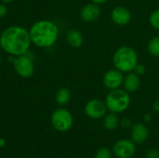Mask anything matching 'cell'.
I'll list each match as a JSON object with an SVG mask.
<instances>
[{
  "instance_id": "cell-23",
  "label": "cell",
  "mask_w": 159,
  "mask_h": 158,
  "mask_svg": "<svg viewBox=\"0 0 159 158\" xmlns=\"http://www.w3.org/2000/svg\"><path fill=\"white\" fill-rule=\"evenodd\" d=\"M7 13V7L5 3H0V19L4 18Z\"/></svg>"
},
{
  "instance_id": "cell-14",
  "label": "cell",
  "mask_w": 159,
  "mask_h": 158,
  "mask_svg": "<svg viewBox=\"0 0 159 158\" xmlns=\"http://www.w3.org/2000/svg\"><path fill=\"white\" fill-rule=\"evenodd\" d=\"M66 41L68 45L74 48H79L84 43V38L82 34L76 29H70L66 34Z\"/></svg>"
},
{
  "instance_id": "cell-20",
  "label": "cell",
  "mask_w": 159,
  "mask_h": 158,
  "mask_svg": "<svg viewBox=\"0 0 159 158\" xmlns=\"http://www.w3.org/2000/svg\"><path fill=\"white\" fill-rule=\"evenodd\" d=\"M133 72L136 74H138L139 76H142V75H144V74H145V72H146V67L143 65V64H142V63H137V65L135 66V68H134V70H133Z\"/></svg>"
},
{
  "instance_id": "cell-28",
  "label": "cell",
  "mask_w": 159,
  "mask_h": 158,
  "mask_svg": "<svg viewBox=\"0 0 159 158\" xmlns=\"http://www.w3.org/2000/svg\"><path fill=\"white\" fill-rule=\"evenodd\" d=\"M149 116H150L149 115H145V121H149V120H150V117H149Z\"/></svg>"
},
{
  "instance_id": "cell-11",
  "label": "cell",
  "mask_w": 159,
  "mask_h": 158,
  "mask_svg": "<svg viewBox=\"0 0 159 158\" xmlns=\"http://www.w3.org/2000/svg\"><path fill=\"white\" fill-rule=\"evenodd\" d=\"M101 13L102 11L100 6L91 2L82 7L80 11V17L86 22H93L100 18Z\"/></svg>"
},
{
  "instance_id": "cell-5",
  "label": "cell",
  "mask_w": 159,
  "mask_h": 158,
  "mask_svg": "<svg viewBox=\"0 0 159 158\" xmlns=\"http://www.w3.org/2000/svg\"><path fill=\"white\" fill-rule=\"evenodd\" d=\"M51 125L60 132H66L70 130L74 124V117L70 111L64 108L55 110L51 115Z\"/></svg>"
},
{
  "instance_id": "cell-12",
  "label": "cell",
  "mask_w": 159,
  "mask_h": 158,
  "mask_svg": "<svg viewBox=\"0 0 159 158\" xmlns=\"http://www.w3.org/2000/svg\"><path fill=\"white\" fill-rule=\"evenodd\" d=\"M130 136L134 143L142 144L147 141L149 137V129L143 123H135L131 126Z\"/></svg>"
},
{
  "instance_id": "cell-30",
  "label": "cell",
  "mask_w": 159,
  "mask_h": 158,
  "mask_svg": "<svg viewBox=\"0 0 159 158\" xmlns=\"http://www.w3.org/2000/svg\"><path fill=\"white\" fill-rule=\"evenodd\" d=\"M130 158H137V157H134V156H132V157H130Z\"/></svg>"
},
{
  "instance_id": "cell-19",
  "label": "cell",
  "mask_w": 159,
  "mask_h": 158,
  "mask_svg": "<svg viewBox=\"0 0 159 158\" xmlns=\"http://www.w3.org/2000/svg\"><path fill=\"white\" fill-rule=\"evenodd\" d=\"M113 151L107 147H101L96 151L95 158H112Z\"/></svg>"
},
{
  "instance_id": "cell-26",
  "label": "cell",
  "mask_w": 159,
  "mask_h": 158,
  "mask_svg": "<svg viewBox=\"0 0 159 158\" xmlns=\"http://www.w3.org/2000/svg\"><path fill=\"white\" fill-rule=\"evenodd\" d=\"M6 145V141L2 138H0V147H4Z\"/></svg>"
},
{
  "instance_id": "cell-4",
  "label": "cell",
  "mask_w": 159,
  "mask_h": 158,
  "mask_svg": "<svg viewBox=\"0 0 159 158\" xmlns=\"http://www.w3.org/2000/svg\"><path fill=\"white\" fill-rule=\"evenodd\" d=\"M104 102L108 111L115 114H120L125 112L129 107L130 96L125 89L116 88L108 92Z\"/></svg>"
},
{
  "instance_id": "cell-7",
  "label": "cell",
  "mask_w": 159,
  "mask_h": 158,
  "mask_svg": "<svg viewBox=\"0 0 159 158\" xmlns=\"http://www.w3.org/2000/svg\"><path fill=\"white\" fill-rule=\"evenodd\" d=\"M113 155L117 158H130L136 153V143L132 140L121 139L113 146Z\"/></svg>"
},
{
  "instance_id": "cell-29",
  "label": "cell",
  "mask_w": 159,
  "mask_h": 158,
  "mask_svg": "<svg viewBox=\"0 0 159 158\" xmlns=\"http://www.w3.org/2000/svg\"><path fill=\"white\" fill-rule=\"evenodd\" d=\"M0 64H1V55H0Z\"/></svg>"
},
{
  "instance_id": "cell-3",
  "label": "cell",
  "mask_w": 159,
  "mask_h": 158,
  "mask_svg": "<svg viewBox=\"0 0 159 158\" xmlns=\"http://www.w3.org/2000/svg\"><path fill=\"white\" fill-rule=\"evenodd\" d=\"M139 61L136 50L129 46H122L118 47L113 57L115 67L122 73L132 72Z\"/></svg>"
},
{
  "instance_id": "cell-22",
  "label": "cell",
  "mask_w": 159,
  "mask_h": 158,
  "mask_svg": "<svg viewBox=\"0 0 159 158\" xmlns=\"http://www.w3.org/2000/svg\"><path fill=\"white\" fill-rule=\"evenodd\" d=\"M119 125H120L122 128H124V129H129V128H131V126H132L130 119H129V118H126V117H125V118H122V119L120 120Z\"/></svg>"
},
{
  "instance_id": "cell-18",
  "label": "cell",
  "mask_w": 159,
  "mask_h": 158,
  "mask_svg": "<svg viewBox=\"0 0 159 158\" xmlns=\"http://www.w3.org/2000/svg\"><path fill=\"white\" fill-rule=\"evenodd\" d=\"M149 23L156 30H159V8L154 10L149 16Z\"/></svg>"
},
{
  "instance_id": "cell-13",
  "label": "cell",
  "mask_w": 159,
  "mask_h": 158,
  "mask_svg": "<svg viewBox=\"0 0 159 158\" xmlns=\"http://www.w3.org/2000/svg\"><path fill=\"white\" fill-rule=\"evenodd\" d=\"M140 86H141L140 76L132 72L127 73V74L124 76V81H123L124 89L129 93H133L140 88Z\"/></svg>"
},
{
  "instance_id": "cell-1",
  "label": "cell",
  "mask_w": 159,
  "mask_h": 158,
  "mask_svg": "<svg viewBox=\"0 0 159 158\" xmlns=\"http://www.w3.org/2000/svg\"><path fill=\"white\" fill-rule=\"evenodd\" d=\"M31 44L29 31L21 26H9L0 34V47L15 57L26 54Z\"/></svg>"
},
{
  "instance_id": "cell-6",
  "label": "cell",
  "mask_w": 159,
  "mask_h": 158,
  "mask_svg": "<svg viewBox=\"0 0 159 158\" xmlns=\"http://www.w3.org/2000/svg\"><path fill=\"white\" fill-rule=\"evenodd\" d=\"M13 67L15 72L22 78H29L34 73V62L26 54L17 56L13 61Z\"/></svg>"
},
{
  "instance_id": "cell-15",
  "label": "cell",
  "mask_w": 159,
  "mask_h": 158,
  "mask_svg": "<svg viewBox=\"0 0 159 158\" xmlns=\"http://www.w3.org/2000/svg\"><path fill=\"white\" fill-rule=\"evenodd\" d=\"M119 118L117 116V114L115 113H109L106 114L103 117V127L105 129L109 130V131H113L115 129H117V127L119 126Z\"/></svg>"
},
{
  "instance_id": "cell-2",
  "label": "cell",
  "mask_w": 159,
  "mask_h": 158,
  "mask_svg": "<svg viewBox=\"0 0 159 158\" xmlns=\"http://www.w3.org/2000/svg\"><path fill=\"white\" fill-rule=\"evenodd\" d=\"M31 41L38 47L53 46L59 37L58 26L51 20H41L34 22L29 30Z\"/></svg>"
},
{
  "instance_id": "cell-25",
  "label": "cell",
  "mask_w": 159,
  "mask_h": 158,
  "mask_svg": "<svg viewBox=\"0 0 159 158\" xmlns=\"http://www.w3.org/2000/svg\"><path fill=\"white\" fill-rule=\"evenodd\" d=\"M153 107H154V110H155L156 112H159V100H157V101L154 103Z\"/></svg>"
},
{
  "instance_id": "cell-21",
  "label": "cell",
  "mask_w": 159,
  "mask_h": 158,
  "mask_svg": "<svg viewBox=\"0 0 159 158\" xmlns=\"http://www.w3.org/2000/svg\"><path fill=\"white\" fill-rule=\"evenodd\" d=\"M146 158H159V150L151 148L146 152Z\"/></svg>"
},
{
  "instance_id": "cell-8",
  "label": "cell",
  "mask_w": 159,
  "mask_h": 158,
  "mask_svg": "<svg viewBox=\"0 0 159 158\" xmlns=\"http://www.w3.org/2000/svg\"><path fill=\"white\" fill-rule=\"evenodd\" d=\"M107 107L104 102L100 99H92L85 105V114L90 119L98 120L106 115Z\"/></svg>"
},
{
  "instance_id": "cell-24",
  "label": "cell",
  "mask_w": 159,
  "mask_h": 158,
  "mask_svg": "<svg viewBox=\"0 0 159 158\" xmlns=\"http://www.w3.org/2000/svg\"><path fill=\"white\" fill-rule=\"evenodd\" d=\"M92 3H95V4H97V5H102V4H104V3H106L107 2V0H90Z\"/></svg>"
},
{
  "instance_id": "cell-9",
  "label": "cell",
  "mask_w": 159,
  "mask_h": 158,
  "mask_svg": "<svg viewBox=\"0 0 159 158\" xmlns=\"http://www.w3.org/2000/svg\"><path fill=\"white\" fill-rule=\"evenodd\" d=\"M123 81H124L123 73L117 70L116 68L108 70L103 74V77H102L103 86L109 90L120 88V87L123 85Z\"/></svg>"
},
{
  "instance_id": "cell-10",
  "label": "cell",
  "mask_w": 159,
  "mask_h": 158,
  "mask_svg": "<svg viewBox=\"0 0 159 158\" xmlns=\"http://www.w3.org/2000/svg\"><path fill=\"white\" fill-rule=\"evenodd\" d=\"M111 20L115 24L118 26H125L130 22L131 13L125 7H116L111 11Z\"/></svg>"
},
{
  "instance_id": "cell-27",
  "label": "cell",
  "mask_w": 159,
  "mask_h": 158,
  "mask_svg": "<svg viewBox=\"0 0 159 158\" xmlns=\"http://www.w3.org/2000/svg\"><path fill=\"white\" fill-rule=\"evenodd\" d=\"M3 3H10V2H12L13 0H1Z\"/></svg>"
},
{
  "instance_id": "cell-17",
  "label": "cell",
  "mask_w": 159,
  "mask_h": 158,
  "mask_svg": "<svg viewBox=\"0 0 159 158\" xmlns=\"http://www.w3.org/2000/svg\"><path fill=\"white\" fill-rule=\"evenodd\" d=\"M148 52L151 56L158 58L159 57V35L154 36L150 39L147 45Z\"/></svg>"
},
{
  "instance_id": "cell-16",
  "label": "cell",
  "mask_w": 159,
  "mask_h": 158,
  "mask_svg": "<svg viewBox=\"0 0 159 158\" xmlns=\"http://www.w3.org/2000/svg\"><path fill=\"white\" fill-rule=\"evenodd\" d=\"M55 100L59 105L63 106V105L67 104L71 100L70 90L66 88H61L58 89V91L56 92V95H55Z\"/></svg>"
}]
</instances>
